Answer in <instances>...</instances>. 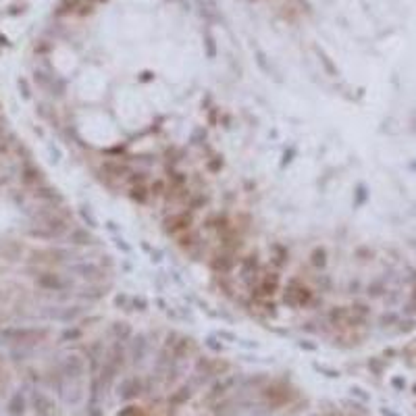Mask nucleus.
<instances>
[{
    "mask_svg": "<svg viewBox=\"0 0 416 416\" xmlns=\"http://www.w3.org/2000/svg\"><path fill=\"white\" fill-rule=\"evenodd\" d=\"M132 306H136V310H140V312L148 310V302H146L144 298H134V300H132V304H129V308H132Z\"/></svg>",
    "mask_w": 416,
    "mask_h": 416,
    "instance_id": "5701e85b",
    "label": "nucleus"
},
{
    "mask_svg": "<svg viewBox=\"0 0 416 416\" xmlns=\"http://www.w3.org/2000/svg\"><path fill=\"white\" fill-rule=\"evenodd\" d=\"M208 265L216 275H229L237 265V254H231L227 250H218L212 254Z\"/></svg>",
    "mask_w": 416,
    "mask_h": 416,
    "instance_id": "423d86ee",
    "label": "nucleus"
},
{
    "mask_svg": "<svg viewBox=\"0 0 416 416\" xmlns=\"http://www.w3.org/2000/svg\"><path fill=\"white\" fill-rule=\"evenodd\" d=\"M75 273H79L81 279L90 281V283H102L106 279V271L98 265H94V262H81L77 267H73Z\"/></svg>",
    "mask_w": 416,
    "mask_h": 416,
    "instance_id": "0eeeda50",
    "label": "nucleus"
},
{
    "mask_svg": "<svg viewBox=\"0 0 416 416\" xmlns=\"http://www.w3.org/2000/svg\"><path fill=\"white\" fill-rule=\"evenodd\" d=\"M327 250L325 248H321V246H318V248H314L312 252H310V265L314 267V269H318V271H323L325 267H327Z\"/></svg>",
    "mask_w": 416,
    "mask_h": 416,
    "instance_id": "f8f14e48",
    "label": "nucleus"
},
{
    "mask_svg": "<svg viewBox=\"0 0 416 416\" xmlns=\"http://www.w3.org/2000/svg\"><path fill=\"white\" fill-rule=\"evenodd\" d=\"M410 312H416V285L412 287V292H410V302L406 304V314Z\"/></svg>",
    "mask_w": 416,
    "mask_h": 416,
    "instance_id": "4be33fe9",
    "label": "nucleus"
},
{
    "mask_svg": "<svg viewBox=\"0 0 416 416\" xmlns=\"http://www.w3.org/2000/svg\"><path fill=\"white\" fill-rule=\"evenodd\" d=\"M287 262H290V252H287V248L281 246V244H273V248H271V265H273V269L281 271Z\"/></svg>",
    "mask_w": 416,
    "mask_h": 416,
    "instance_id": "1a4fd4ad",
    "label": "nucleus"
},
{
    "mask_svg": "<svg viewBox=\"0 0 416 416\" xmlns=\"http://www.w3.org/2000/svg\"><path fill=\"white\" fill-rule=\"evenodd\" d=\"M146 179H148L146 171H132L127 175V183L129 185H142V183H146Z\"/></svg>",
    "mask_w": 416,
    "mask_h": 416,
    "instance_id": "a211bd4d",
    "label": "nucleus"
},
{
    "mask_svg": "<svg viewBox=\"0 0 416 416\" xmlns=\"http://www.w3.org/2000/svg\"><path fill=\"white\" fill-rule=\"evenodd\" d=\"M327 323L333 325V327H339V329H356V327H360L354 321V316H352L349 306H331L329 312H327Z\"/></svg>",
    "mask_w": 416,
    "mask_h": 416,
    "instance_id": "39448f33",
    "label": "nucleus"
},
{
    "mask_svg": "<svg viewBox=\"0 0 416 416\" xmlns=\"http://www.w3.org/2000/svg\"><path fill=\"white\" fill-rule=\"evenodd\" d=\"M349 310H352V316H354V321H356L358 325H366L368 316H370V306H368V304H364V302H354V304L349 306Z\"/></svg>",
    "mask_w": 416,
    "mask_h": 416,
    "instance_id": "9b49d317",
    "label": "nucleus"
},
{
    "mask_svg": "<svg viewBox=\"0 0 416 416\" xmlns=\"http://www.w3.org/2000/svg\"><path fill=\"white\" fill-rule=\"evenodd\" d=\"M314 302V292L312 287H308L302 279L298 277H292L287 281L285 290H283V304L287 308H294V310H302V308H308L310 304Z\"/></svg>",
    "mask_w": 416,
    "mask_h": 416,
    "instance_id": "f257e3e1",
    "label": "nucleus"
},
{
    "mask_svg": "<svg viewBox=\"0 0 416 416\" xmlns=\"http://www.w3.org/2000/svg\"><path fill=\"white\" fill-rule=\"evenodd\" d=\"M206 167H208V171H210V173L221 171V169H223V156H212L210 161L206 163Z\"/></svg>",
    "mask_w": 416,
    "mask_h": 416,
    "instance_id": "aec40b11",
    "label": "nucleus"
},
{
    "mask_svg": "<svg viewBox=\"0 0 416 416\" xmlns=\"http://www.w3.org/2000/svg\"><path fill=\"white\" fill-rule=\"evenodd\" d=\"M144 81H148V79H152V73H144V77H142Z\"/></svg>",
    "mask_w": 416,
    "mask_h": 416,
    "instance_id": "72a5a7b5",
    "label": "nucleus"
},
{
    "mask_svg": "<svg viewBox=\"0 0 416 416\" xmlns=\"http://www.w3.org/2000/svg\"><path fill=\"white\" fill-rule=\"evenodd\" d=\"M406 281H408L412 287L416 285V269H408V271H406Z\"/></svg>",
    "mask_w": 416,
    "mask_h": 416,
    "instance_id": "cd10ccee",
    "label": "nucleus"
},
{
    "mask_svg": "<svg viewBox=\"0 0 416 416\" xmlns=\"http://www.w3.org/2000/svg\"><path fill=\"white\" fill-rule=\"evenodd\" d=\"M106 227H108V229H111V231H117V223H113V221H108V223H106Z\"/></svg>",
    "mask_w": 416,
    "mask_h": 416,
    "instance_id": "2f4dec72",
    "label": "nucleus"
},
{
    "mask_svg": "<svg viewBox=\"0 0 416 416\" xmlns=\"http://www.w3.org/2000/svg\"><path fill=\"white\" fill-rule=\"evenodd\" d=\"M115 246H117L119 250H123V252H132V246H129V244H125L123 237H117V239H115Z\"/></svg>",
    "mask_w": 416,
    "mask_h": 416,
    "instance_id": "bb28decb",
    "label": "nucleus"
},
{
    "mask_svg": "<svg viewBox=\"0 0 416 416\" xmlns=\"http://www.w3.org/2000/svg\"><path fill=\"white\" fill-rule=\"evenodd\" d=\"M167 189H169L167 179H154V181L150 183V194H152L154 198H165Z\"/></svg>",
    "mask_w": 416,
    "mask_h": 416,
    "instance_id": "f3484780",
    "label": "nucleus"
},
{
    "mask_svg": "<svg viewBox=\"0 0 416 416\" xmlns=\"http://www.w3.org/2000/svg\"><path fill=\"white\" fill-rule=\"evenodd\" d=\"M150 187H146V183H142V185H129V198L136 202V204H148V200H150Z\"/></svg>",
    "mask_w": 416,
    "mask_h": 416,
    "instance_id": "9d476101",
    "label": "nucleus"
},
{
    "mask_svg": "<svg viewBox=\"0 0 416 416\" xmlns=\"http://www.w3.org/2000/svg\"><path fill=\"white\" fill-rule=\"evenodd\" d=\"M150 256H152V258H150L152 262H161L163 260V250H152Z\"/></svg>",
    "mask_w": 416,
    "mask_h": 416,
    "instance_id": "c756f323",
    "label": "nucleus"
},
{
    "mask_svg": "<svg viewBox=\"0 0 416 416\" xmlns=\"http://www.w3.org/2000/svg\"><path fill=\"white\" fill-rule=\"evenodd\" d=\"M85 3H90V5H94V3H108V0H85Z\"/></svg>",
    "mask_w": 416,
    "mask_h": 416,
    "instance_id": "473e14b6",
    "label": "nucleus"
},
{
    "mask_svg": "<svg viewBox=\"0 0 416 416\" xmlns=\"http://www.w3.org/2000/svg\"><path fill=\"white\" fill-rule=\"evenodd\" d=\"M204 46H206V56L208 58H214L216 56V44H214V38L212 34L206 29V34H204Z\"/></svg>",
    "mask_w": 416,
    "mask_h": 416,
    "instance_id": "6ab92c4d",
    "label": "nucleus"
},
{
    "mask_svg": "<svg viewBox=\"0 0 416 416\" xmlns=\"http://www.w3.org/2000/svg\"><path fill=\"white\" fill-rule=\"evenodd\" d=\"M366 200V187L364 185H358V200H356V206L362 204Z\"/></svg>",
    "mask_w": 416,
    "mask_h": 416,
    "instance_id": "c85d7f7f",
    "label": "nucleus"
},
{
    "mask_svg": "<svg viewBox=\"0 0 416 416\" xmlns=\"http://www.w3.org/2000/svg\"><path fill=\"white\" fill-rule=\"evenodd\" d=\"M318 56H321V60L325 62V67H327V71H329L331 75H337V71L333 69V65H331V60H329V56H327V54H325L323 50H318Z\"/></svg>",
    "mask_w": 416,
    "mask_h": 416,
    "instance_id": "b1692460",
    "label": "nucleus"
},
{
    "mask_svg": "<svg viewBox=\"0 0 416 416\" xmlns=\"http://www.w3.org/2000/svg\"><path fill=\"white\" fill-rule=\"evenodd\" d=\"M292 156H294V150H290V152H285V154H283V161H281V167H285V165H290V163H292Z\"/></svg>",
    "mask_w": 416,
    "mask_h": 416,
    "instance_id": "7c9ffc66",
    "label": "nucleus"
},
{
    "mask_svg": "<svg viewBox=\"0 0 416 416\" xmlns=\"http://www.w3.org/2000/svg\"><path fill=\"white\" fill-rule=\"evenodd\" d=\"M387 323H398V314H393V312H385L381 316V325L385 327Z\"/></svg>",
    "mask_w": 416,
    "mask_h": 416,
    "instance_id": "393cba45",
    "label": "nucleus"
},
{
    "mask_svg": "<svg viewBox=\"0 0 416 416\" xmlns=\"http://www.w3.org/2000/svg\"><path fill=\"white\" fill-rule=\"evenodd\" d=\"M113 333L117 337V341H125L132 337V325L125 323V321H115L113 323Z\"/></svg>",
    "mask_w": 416,
    "mask_h": 416,
    "instance_id": "2eb2a0df",
    "label": "nucleus"
},
{
    "mask_svg": "<svg viewBox=\"0 0 416 416\" xmlns=\"http://www.w3.org/2000/svg\"><path fill=\"white\" fill-rule=\"evenodd\" d=\"M81 216H83V221L87 223V225L92 227V229H96V227H98V221H96L94 218V214L90 212V210H85V208H81Z\"/></svg>",
    "mask_w": 416,
    "mask_h": 416,
    "instance_id": "412c9836",
    "label": "nucleus"
},
{
    "mask_svg": "<svg viewBox=\"0 0 416 416\" xmlns=\"http://www.w3.org/2000/svg\"><path fill=\"white\" fill-rule=\"evenodd\" d=\"M115 306H121V308H129V296H125V294H119L115 298Z\"/></svg>",
    "mask_w": 416,
    "mask_h": 416,
    "instance_id": "a878e982",
    "label": "nucleus"
},
{
    "mask_svg": "<svg viewBox=\"0 0 416 416\" xmlns=\"http://www.w3.org/2000/svg\"><path fill=\"white\" fill-rule=\"evenodd\" d=\"M208 204V196H204V191H196V194H191L189 202H187V208L194 212V210H200Z\"/></svg>",
    "mask_w": 416,
    "mask_h": 416,
    "instance_id": "dca6fc26",
    "label": "nucleus"
},
{
    "mask_svg": "<svg viewBox=\"0 0 416 416\" xmlns=\"http://www.w3.org/2000/svg\"><path fill=\"white\" fill-rule=\"evenodd\" d=\"M366 294H368V298H383L387 294V283H385V279H375L368 287H366Z\"/></svg>",
    "mask_w": 416,
    "mask_h": 416,
    "instance_id": "4468645a",
    "label": "nucleus"
},
{
    "mask_svg": "<svg viewBox=\"0 0 416 416\" xmlns=\"http://www.w3.org/2000/svg\"><path fill=\"white\" fill-rule=\"evenodd\" d=\"M100 169L106 177H113V179H127V175L132 173V167L121 161H104Z\"/></svg>",
    "mask_w": 416,
    "mask_h": 416,
    "instance_id": "6e6552de",
    "label": "nucleus"
},
{
    "mask_svg": "<svg viewBox=\"0 0 416 416\" xmlns=\"http://www.w3.org/2000/svg\"><path fill=\"white\" fill-rule=\"evenodd\" d=\"M281 287V275L277 269H271V271H262L258 281H256L252 287H250V296L254 298V302L258 300H271Z\"/></svg>",
    "mask_w": 416,
    "mask_h": 416,
    "instance_id": "f03ea898",
    "label": "nucleus"
},
{
    "mask_svg": "<svg viewBox=\"0 0 416 416\" xmlns=\"http://www.w3.org/2000/svg\"><path fill=\"white\" fill-rule=\"evenodd\" d=\"M191 227H194V214H191V210L173 212L163 221V229L171 237H179V235L191 231Z\"/></svg>",
    "mask_w": 416,
    "mask_h": 416,
    "instance_id": "7ed1b4c3",
    "label": "nucleus"
},
{
    "mask_svg": "<svg viewBox=\"0 0 416 416\" xmlns=\"http://www.w3.org/2000/svg\"><path fill=\"white\" fill-rule=\"evenodd\" d=\"M71 242L77 244V246H94V244H96V237H94L87 229H73Z\"/></svg>",
    "mask_w": 416,
    "mask_h": 416,
    "instance_id": "ddd939ff",
    "label": "nucleus"
},
{
    "mask_svg": "<svg viewBox=\"0 0 416 416\" xmlns=\"http://www.w3.org/2000/svg\"><path fill=\"white\" fill-rule=\"evenodd\" d=\"M260 273H262V269H260V260H258V254L256 252L244 256V258L239 260V279L248 285V290L258 281Z\"/></svg>",
    "mask_w": 416,
    "mask_h": 416,
    "instance_id": "20e7f679",
    "label": "nucleus"
},
{
    "mask_svg": "<svg viewBox=\"0 0 416 416\" xmlns=\"http://www.w3.org/2000/svg\"><path fill=\"white\" fill-rule=\"evenodd\" d=\"M414 389H416V387H414Z\"/></svg>",
    "mask_w": 416,
    "mask_h": 416,
    "instance_id": "f704fd0d",
    "label": "nucleus"
}]
</instances>
